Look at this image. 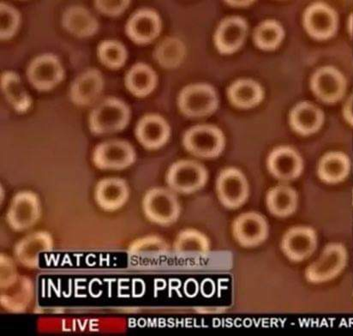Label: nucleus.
Instances as JSON below:
<instances>
[{
	"instance_id": "36",
	"label": "nucleus",
	"mask_w": 353,
	"mask_h": 336,
	"mask_svg": "<svg viewBox=\"0 0 353 336\" xmlns=\"http://www.w3.org/2000/svg\"><path fill=\"white\" fill-rule=\"evenodd\" d=\"M130 1L127 0H118V1H108V0H97L94 6L99 12L105 16L115 17L122 15L130 5Z\"/></svg>"
},
{
	"instance_id": "4",
	"label": "nucleus",
	"mask_w": 353,
	"mask_h": 336,
	"mask_svg": "<svg viewBox=\"0 0 353 336\" xmlns=\"http://www.w3.org/2000/svg\"><path fill=\"white\" fill-rule=\"evenodd\" d=\"M179 111L188 118H203L217 110L219 97L210 84L193 83L187 85L179 95Z\"/></svg>"
},
{
	"instance_id": "11",
	"label": "nucleus",
	"mask_w": 353,
	"mask_h": 336,
	"mask_svg": "<svg viewBox=\"0 0 353 336\" xmlns=\"http://www.w3.org/2000/svg\"><path fill=\"white\" fill-rule=\"evenodd\" d=\"M232 233L239 246L252 248L266 241L270 235V225L264 215L259 212H245L232 222Z\"/></svg>"
},
{
	"instance_id": "20",
	"label": "nucleus",
	"mask_w": 353,
	"mask_h": 336,
	"mask_svg": "<svg viewBox=\"0 0 353 336\" xmlns=\"http://www.w3.org/2000/svg\"><path fill=\"white\" fill-rule=\"evenodd\" d=\"M94 201L102 210L114 212L125 206L130 197V188L125 179L111 177L97 183Z\"/></svg>"
},
{
	"instance_id": "35",
	"label": "nucleus",
	"mask_w": 353,
	"mask_h": 336,
	"mask_svg": "<svg viewBox=\"0 0 353 336\" xmlns=\"http://www.w3.org/2000/svg\"><path fill=\"white\" fill-rule=\"evenodd\" d=\"M21 16L19 10L9 3L0 2V38L10 40L19 30Z\"/></svg>"
},
{
	"instance_id": "17",
	"label": "nucleus",
	"mask_w": 353,
	"mask_h": 336,
	"mask_svg": "<svg viewBox=\"0 0 353 336\" xmlns=\"http://www.w3.org/2000/svg\"><path fill=\"white\" fill-rule=\"evenodd\" d=\"M54 239L50 233L37 231L24 236L16 244L14 255L23 266L34 268L40 264L41 255L54 249Z\"/></svg>"
},
{
	"instance_id": "34",
	"label": "nucleus",
	"mask_w": 353,
	"mask_h": 336,
	"mask_svg": "<svg viewBox=\"0 0 353 336\" xmlns=\"http://www.w3.org/2000/svg\"><path fill=\"white\" fill-rule=\"evenodd\" d=\"M99 60L109 69L122 68L128 58V52L125 45L119 41L105 40L101 41L97 48Z\"/></svg>"
},
{
	"instance_id": "9",
	"label": "nucleus",
	"mask_w": 353,
	"mask_h": 336,
	"mask_svg": "<svg viewBox=\"0 0 353 336\" xmlns=\"http://www.w3.org/2000/svg\"><path fill=\"white\" fill-rule=\"evenodd\" d=\"M345 252L337 243L327 244L319 257L306 268V280L312 284H322L333 280L344 268Z\"/></svg>"
},
{
	"instance_id": "2",
	"label": "nucleus",
	"mask_w": 353,
	"mask_h": 336,
	"mask_svg": "<svg viewBox=\"0 0 353 336\" xmlns=\"http://www.w3.org/2000/svg\"><path fill=\"white\" fill-rule=\"evenodd\" d=\"M130 119V108L125 101L108 97L92 110L90 130L94 135H108L125 130Z\"/></svg>"
},
{
	"instance_id": "18",
	"label": "nucleus",
	"mask_w": 353,
	"mask_h": 336,
	"mask_svg": "<svg viewBox=\"0 0 353 336\" xmlns=\"http://www.w3.org/2000/svg\"><path fill=\"white\" fill-rule=\"evenodd\" d=\"M248 34V24L239 16L225 17L216 28L214 35L215 48L220 54H234L245 43Z\"/></svg>"
},
{
	"instance_id": "19",
	"label": "nucleus",
	"mask_w": 353,
	"mask_h": 336,
	"mask_svg": "<svg viewBox=\"0 0 353 336\" xmlns=\"http://www.w3.org/2000/svg\"><path fill=\"white\" fill-rule=\"evenodd\" d=\"M135 136L146 150H159L165 146L170 139V126L160 115L148 113L137 122Z\"/></svg>"
},
{
	"instance_id": "37",
	"label": "nucleus",
	"mask_w": 353,
	"mask_h": 336,
	"mask_svg": "<svg viewBox=\"0 0 353 336\" xmlns=\"http://www.w3.org/2000/svg\"><path fill=\"white\" fill-rule=\"evenodd\" d=\"M229 6L234 7H243L252 5L253 1H227Z\"/></svg>"
},
{
	"instance_id": "25",
	"label": "nucleus",
	"mask_w": 353,
	"mask_h": 336,
	"mask_svg": "<svg viewBox=\"0 0 353 336\" xmlns=\"http://www.w3.org/2000/svg\"><path fill=\"white\" fill-rule=\"evenodd\" d=\"M62 26L77 38L93 37L99 30L98 20L85 7L80 6H72L65 10Z\"/></svg>"
},
{
	"instance_id": "27",
	"label": "nucleus",
	"mask_w": 353,
	"mask_h": 336,
	"mask_svg": "<svg viewBox=\"0 0 353 336\" xmlns=\"http://www.w3.org/2000/svg\"><path fill=\"white\" fill-rule=\"evenodd\" d=\"M228 97L234 107L250 109L256 107L264 98V91L261 84L250 79L236 80L229 86Z\"/></svg>"
},
{
	"instance_id": "16",
	"label": "nucleus",
	"mask_w": 353,
	"mask_h": 336,
	"mask_svg": "<svg viewBox=\"0 0 353 336\" xmlns=\"http://www.w3.org/2000/svg\"><path fill=\"white\" fill-rule=\"evenodd\" d=\"M162 22L154 10L143 8L130 16L125 26V34L137 45H146L154 41L161 34Z\"/></svg>"
},
{
	"instance_id": "15",
	"label": "nucleus",
	"mask_w": 353,
	"mask_h": 336,
	"mask_svg": "<svg viewBox=\"0 0 353 336\" xmlns=\"http://www.w3.org/2000/svg\"><path fill=\"white\" fill-rule=\"evenodd\" d=\"M310 88L315 97L327 104H333L343 97L345 81L343 75L333 66L321 67L310 79Z\"/></svg>"
},
{
	"instance_id": "26",
	"label": "nucleus",
	"mask_w": 353,
	"mask_h": 336,
	"mask_svg": "<svg viewBox=\"0 0 353 336\" xmlns=\"http://www.w3.org/2000/svg\"><path fill=\"white\" fill-rule=\"evenodd\" d=\"M268 212L275 217L287 218L294 215L299 206V194L290 186L272 187L266 195Z\"/></svg>"
},
{
	"instance_id": "24",
	"label": "nucleus",
	"mask_w": 353,
	"mask_h": 336,
	"mask_svg": "<svg viewBox=\"0 0 353 336\" xmlns=\"http://www.w3.org/2000/svg\"><path fill=\"white\" fill-rule=\"evenodd\" d=\"M169 252L164 239L157 235H148L134 240L128 247L130 259L137 264H151L158 261Z\"/></svg>"
},
{
	"instance_id": "6",
	"label": "nucleus",
	"mask_w": 353,
	"mask_h": 336,
	"mask_svg": "<svg viewBox=\"0 0 353 336\" xmlns=\"http://www.w3.org/2000/svg\"><path fill=\"white\" fill-rule=\"evenodd\" d=\"M41 212V199L37 194L31 190H22L10 200L6 222L13 231L24 232L37 224Z\"/></svg>"
},
{
	"instance_id": "28",
	"label": "nucleus",
	"mask_w": 353,
	"mask_h": 336,
	"mask_svg": "<svg viewBox=\"0 0 353 336\" xmlns=\"http://www.w3.org/2000/svg\"><path fill=\"white\" fill-rule=\"evenodd\" d=\"M125 83L130 93L136 97H147L157 86V74L147 63H137L127 72Z\"/></svg>"
},
{
	"instance_id": "12",
	"label": "nucleus",
	"mask_w": 353,
	"mask_h": 336,
	"mask_svg": "<svg viewBox=\"0 0 353 336\" xmlns=\"http://www.w3.org/2000/svg\"><path fill=\"white\" fill-rule=\"evenodd\" d=\"M319 246V236L315 229L308 226H295L282 237L281 248L289 260L303 261L315 253Z\"/></svg>"
},
{
	"instance_id": "5",
	"label": "nucleus",
	"mask_w": 353,
	"mask_h": 336,
	"mask_svg": "<svg viewBox=\"0 0 353 336\" xmlns=\"http://www.w3.org/2000/svg\"><path fill=\"white\" fill-rule=\"evenodd\" d=\"M208 179L207 169L200 162L179 160L168 168L165 182L168 188L180 194H192L205 186Z\"/></svg>"
},
{
	"instance_id": "7",
	"label": "nucleus",
	"mask_w": 353,
	"mask_h": 336,
	"mask_svg": "<svg viewBox=\"0 0 353 336\" xmlns=\"http://www.w3.org/2000/svg\"><path fill=\"white\" fill-rule=\"evenodd\" d=\"M137 153L132 144L125 140L105 141L95 147L92 161L95 167L101 170L126 169L135 164Z\"/></svg>"
},
{
	"instance_id": "3",
	"label": "nucleus",
	"mask_w": 353,
	"mask_h": 336,
	"mask_svg": "<svg viewBox=\"0 0 353 336\" xmlns=\"http://www.w3.org/2000/svg\"><path fill=\"white\" fill-rule=\"evenodd\" d=\"M183 146L194 157L216 158L224 151L225 137L217 126L199 125L190 127L183 137Z\"/></svg>"
},
{
	"instance_id": "8",
	"label": "nucleus",
	"mask_w": 353,
	"mask_h": 336,
	"mask_svg": "<svg viewBox=\"0 0 353 336\" xmlns=\"http://www.w3.org/2000/svg\"><path fill=\"white\" fill-rule=\"evenodd\" d=\"M216 194L225 208L235 210L248 200L250 185L245 173L236 168H227L216 179Z\"/></svg>"
},
{
	"instance_id": "30",
	"label": "nucleus",
	"mask_w": 353,
	"mask_h": 336,
	"mask_svg": "<svg viewBox=\"0 0 353 336\" xmlns=\"http://www.w3.org/2000/svg\"><path fill=\"white\" fill-rule=\"evenodd\" d=\"M349 160L341 152L332 151L323 155L317 165V175L326 184L340 183L349 172Z\"/></svg>"
},
{
	"instance_id": "21",
	"label": "nucleus",
	"mask_w": 353,
	"mask_h": 336,
	"mask_svg": "<svg viewBox=\"0 0 353 336\" xmlns=\"http://www.w3.org/2000/svg\"><path fill=\"white\" fill-rule=\"evenodd\" d=\"M103 88L104 79L100 70L88 69L70 85V101L79 107H88L97 101Z\"/></svg>"
},
{
	"instance_id": "32",
	"label": "nucleus",
	"mask_w": 353,
	"mask_h": 336,
	"mask_svg": "<svg viewBox=\"0 0 353 336\" xmlns=\"http://www.w3.org/2000/svg\"><path fill=\"white\" fill-rule=\"evenodd\" d=\"M185 55V46L176 37H165L159 42L153 52L155 61L165 69L176 68L181 65Z\"/></svg>"
},
{
	"instance_id": "1",
	"label": "nucleus",
	"mask_w": 353,
	"mask_h": 336,
	"mask_svg": "<svg viewBox=\"0 0 353 336\" xmlns=\"http://www.w3.org/2000/svg\"><path fill=\"white\" fill-rule=\"evenodd\" d=\"M144 215L152 224L162 226L174 224L181 215V204L176 192L165 187H153L142 201Z\"/></svg>"
},
{
	"instance_id": "29",
	"label": "nucleus",
	"mask_w": 353,
	"mask_h": 336,
	"mask_svg": "<svg viewBox=\"0 0 353 336\" xmlns=\"http://www.w3.org/2000/svg\"><path fill=\"white\" fill-rule=\"evenodd\" d=\"M1 90L3 95L12 106L14 110L19 113H24L30 110L32 98L23 87L22 80L19 74L12 70H6L1 75Z\"/></svg>"
},
{
	"instance_id": "10",
	"label": "nucleus",
	"mask_w": 353,
	"mask_h": 336,
	"mask_svg": "<svg viewBox=\"0 0 353 336\" xmlns=\"http://www.w3.org/2000/svg\"><path fill=\"white\" fill-rule=\"evenodd\" d=\"M27 77L35 90L49 91L62 82L65 70L58 57L48 52L32 60L27 68Z\"/></svg>"
},
{
	"instance_id": "22",
	"label": "nucleus",
	"mask_w": 353,
	"mask_h": 336,
	"mask_svg": "<svg viewBox=\"0 0 353 336\" xmlns=\"http://www.w3.org/2000/svg\"><path fill=\"white\" fill-rule=\"evenodd\" d=\"M33 284L29 278L17 274L1 284V304L12 313H23L33 298Z\"/></svg>"
},
{
	"instance_id": "31",
	"label": "nucleus",
	"mask_w": 353,
	"mask_h": 336,
	"mask_svg": "<svg viewBox=\"0 0 353 336\" xmlns=\"http://www.w3.org/2000/svg\"><path fill=\"white\" fill-rule=\"evenodd\" d=\"M174 250L179 256H192V255L205 256L210 250V239L199 230L183 229L176 236Z\"/></svg>"
},
{
	"instance_id": "14",
	"label": "nucleus",
	"mask_w": 353,
	"mask_h": 336,
	"mask_svg": "<svg viewBox=\"0 0 353 336\" xmlns=\"http://www.w3.org/2000/svg\"><path fill=\"white\" fill-rule=\"evenodd\" d=\"M301 155L290 146L274 148L267 158V168L270 175L280 181L288 182L298 179L303 171Z\"/></svg>"
},
{
	"instance_id": "13",
	"label": "nucleus",
	"mask_w": 353,
	"mask_h": 336,
	"mask_svg": "<svg viewBox=\"0 0 353 336\" xmlns=\"http://www.w3.org/2000/svg\"><path fill=\"white\" fill-rule=\"evenodd\" d=\"M303 26L307 34L315 40H328L336 33L337 14L326 3H313L303 13Z\"/></svg>"
},
{
	"instance_id": "33",
	"label": "nucleus",
	"mask_w": 353,
	"mask_h": 336,
	"mask_svg": "<svg viewBox=\"0 0 353 336\" xmlns=\"http://www.w3.org/2000/svg\"><path fill=\"white\" fill-rule=\"evenodd\" d=\"M285 37L284 28L276 20L263 21L253 33L254 43L261 50L274 51L280 47Z\"/></svg>"
},
{
	"instance_id": "23",
	"label": "nucleus",
	"mask_w": 353,
	"mask_h": 336,
	"mask_svg": "<svg viewBox=\"0 0 353 336\" xmlns=\"http://www.w3.org/2000/svg\"><path fill=\"white\" fill-rule=\"evenodd\" d=\"M325 116L322 109L309 101H302L292 108L289 123L296 133L310 136L322 128Z\"/></svg>"
}]
</instances>
